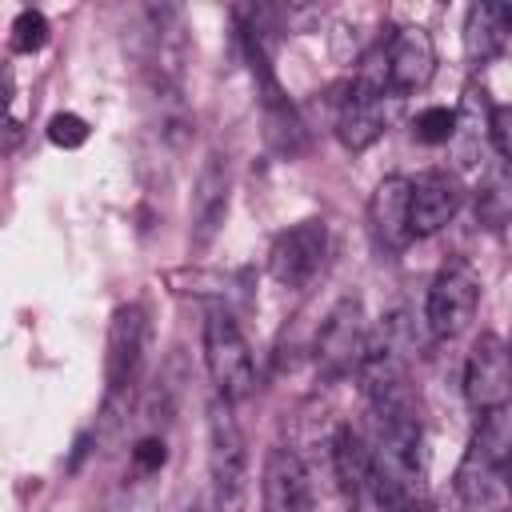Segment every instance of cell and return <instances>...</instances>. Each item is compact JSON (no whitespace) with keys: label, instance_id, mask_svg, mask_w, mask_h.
<instances>
[{"label":"cell","instance_id":"cell-1","mask_svg":"<svg viewBox=\"0 0 512 512\" xmlns=\"http://www.w3.org/2000/svg\"><path fill=\"white\" fill-rule=\"evenodd\" d=\"M208 472L220 512H240L248 496V444L228 400L208 404Z\"/></svg>","mask_w":512,"mask_h":512},{"label":"cell","instance_id":"cell-2","mask_svg":"<svg viewBox=\"0 0 512 512\" xmlns=\"http://www.w3.org/2000/svg\"><path fill=\"white\" fill-rule=\"evenodd\" d=\"M204 364L216 384V396L228 404H240L256 388V364L252 348L228 308H212L204 320Z\"/></svg>","mask_w":512,"mask_h":512},{"label":"cell","instance_id":"cell-3","mask_svg":"<svg viewBox=\"0 0 512 512\" xmlns=\"http://www.w3.org/2000/svg\"><path fill=\"white\" fill-rule=\"evenodd\" d=\"M476 308H480V276L468 260H452L436 272L432 288H428V300H424V320H428V332L436 340H456L472 320H476Z\"/></svg>","mask_w":512,"mask_h":512},{"label":"cell","instance_id":"cell-4","mask_svg":"<svg viewBox=\"0 0 512 512\" xmlns=\"http://www.w3.org/2000/svg\"><path fill=\"white\" fill-rule=\"evenodd\" d=\"M384 92H388L384 88V64L376 56L356 76V84L348 88V96L340 100V112H336V136L348 152H364L384 136V128H388Z\"/></svg>","mask_w":512,"mask_h":512},{"label":"cell","instance_id":"cell-5","mask_svg":"<svg viewBox=\"0 0 512 512\" xmlns=\"http://www.w3.org/2000/svg\"><path fill=\"white\" fill-rule=\"evenodd\" d=\"M368 348V328H364V308L356 296H344L320 324L316 332V368L328 380H340L360 368Z\"/></svg>","mask_w":512,"mask_h":512},{"label":"cell","instance_id":"cell-6","mask_svg":"<svg viewBox=\"0 0 512 512\" xmlns=\"http://www.w3.org/2000/svg\"><path fill=\"white\" fill-rule=\"evenodd\" d=\"M324 256H328V224L312 216V220H300V224L284 228L272 240L268 272L284 288H304L324 268Z\"/></svg>","mask_w":512,"mask_h":512},{"label":"cell","instance_id":"cell-7","mask_svg":"<svg viewBox=\"0 0 512 512\" xmlns=\"http://www.w3.org/2000/svg\"><path fill=\"white\" fill-rule=\"evenodd\" d=\"M144 344H148V316L140 304H120L108 324V352H104V384L108 400L124 396L144 364Z\"/></svg>","mask_w":512,"mask_h":512},{"label":"cell","instance_id":"cell-8","mask_svg":"<svg viewBox=\"0 0 512 512\" xmlns=\"http://www.w3.org/2000/svg\"><path fill=\"white\" fill-rule=\"evenodd\" d=\"M508 396H512L508 348L496 332H480L464 364V400L476 412H492V408H508Z\"/></svg>","mask_w":512,"mask_h":512},{"label":"cell","instance_id":"cell-9","mask_svg":"<svg viewBox=\"0 0 512 512\" xmlns=\"http://www.w3.org/2000/svg\"><path fill=\"white\" fill-rule=\"evenodd\" d=\"M228 196H232V168L224 152H208L196 184H192V204H188V220H192V244L208 248L228 216Z\"/></svg>","mask_w":512,"mask_h":512},{"label":"cell","instance_id":"cell-10","mask_svg":"<svg viewBox=\"0 0 512 512\" xmlns=\"http://www.w3.org/2000/svg\"><path fill=\"white\" fill-rule=\"evenodd\" d=\"M380 64H384V88L388 92H420L432 72H436V48L432 36L416 24L396 28L392 40L380 48Z\"/></svg>","mask_w":512,"mask_h":512},{"label":"cell","instance_id":"cell-11","mask_svg":"<svg viewBox=\"0 0 512 512\" xmlns=\"http://www.w3.org/2000/svg\"><path fill=\"white\" fill-rule=\"evenodd\" d=\"M464 204V184L452 172H424L408 188V228L416 236L440 232Z\"/></svg>","mask_w":512,"mask_h":512},{"label":"cell","instance_id":"cell-12","mask_svg":"<svg viewBox=\"0 0 512 512\" xmlns=\"http://www.w3.org/2000/svg\"><path fill=\"white\" fill-rule=\"evenodd\" d=\"M264 512H312V484L308 468L292 448H268L264 472H260Z\"/></svg>","mask_w":512,"mask_h":512},{"label":"cell","instance_id":"cell-13","mask_svg":"<svg viewBox=\"0 0 512 512\" xmlns=\"http://www.w3.org/2000/svg\"><path fill=\"white\" fill-rule=\"evenodd\" d=\"M408 176H384L372 188L368 200V228L376 236V244L384 252H404L412 244V228H408Z\"/></svg>","mask_w":512,"mask_h":512},{"label":"cell","instance_id":"cell-14","mask_svg":"<svg viewBox=\"0 0 512 512\" xmlns=\"http://www.w3.org/2000/svg\"><path fill=\"white\" fill-rule=\"evenodd\" d=\"M512 8L500 0H476L464 16V52L472 64H492L508 48Z\"/></svg>","mask_w":512,"mask_h":512},{"label":"cell","instance_id":"cell-15","mask_svg":"<svg viewBox=\"0 0 512 512\" xmlns=\"http://www.w3.org/2000/svg\"><path fill=\"white\" fill-rule=\"evenodd\" d=\"M488 92L480 84H468L464 88V100L456 108V128H452V148H456V164L460 168H472L476 156H480V140L488 136Z\"/></svg>","mask_w":512,"mask_h":512},{"label":"cell","instance_id":"cell-16","mask_svg":"<svg viewBox=\"0 0 512 512\" xmlns=\"http://www.w3.org/2000/svg\"><path fill=\"white\" fill-rule=\"evenodd\" d=\"M332 456H336V476H340L344 492H348V496L368 492V476H372V452H368V444H364V436H360L356 428H340V432H336Z\"/></svg>","mask_w":512,"mask_h":512},{"label":"cell","instance_id":"cell-17","mask_svg":"<svg viewBox=\"0 0 512 512\" xmlns=\"http://www.w3.org/2000/svg\"><path fill=\"white\" fill-rule=\"evenodd\" d=\"M508 208H512L508 172H504V164L496 160V168L488 172V180H484L480 192H476V216H480V224H488V228H504V224H508Z\"/></svg>","mask_w":512,"mask_h":512},{"label":"cell","instance_id":"cell-18","mask_svg":"<svg viewBox=\"0 0 512 512\" xmlns=\"http://www.w3.org/2000/svg\"><path fill=\"white\" fill-rule=\"evenodd\" d=\"M48 20H44V12H36V8H24L16 20H12V32H8V44H12V52H20V56H32V52H40L44 44H48Z\"/></svg>","mask_w":512,"mask_h":512},{"label":"cell","instance_id":"cell-19","mask_svg":"<svg viewBox=\"0 0 512 512\" xmlns=\"http://www.w3.org/2000/svg\"><path fill=\"white\" fill-rule=\"evenodd\" d=\"M452 128H456V112L444 108V104H432V108H424V112L412 120V132H416V140H424V144H448V140H452Z\"/></svg>","mask_w":512,"mask_h":512},{"label":"cell","instance_id":"cell-20","mask_svg":"<svg viewBox=\"0 0 512 512\" xmlns=\"http://www.w3.org/2000/svg\"><path fill=\"white\" fill-rule=\"evenodd\" d=\"M88 120L84 116H76V112H56L52 120H48V140L56 144V148H80V144H88Z\"/></svg>","mask_w":512,"mask_h":512},{"label":"cell","instance_id":"cell-21","mask_svg":"<svg viewBox=\"0 0 512 512\" xmlns=\"http://www.w3.org/2000/svg\"><path fill=\"white\" fill-rule=\"evenodd\" d=\"M488 140H492L496 160L504 164L512 156V108L508 104H492L488 108Z\"/></svg>","mask_w":512,"mask_h":512},{"label":"cell","instance_id":"cell-22","mask_svg":"<svg viewBox=\"0 0 512 512\" xmlns=\"http://www.w3.org/2000/svg\"><path fill=\"white\" fill-rule=\"evenodd\" d=\"M164 460H168V448H164L160 436H140V440H136L132 464H136L140 472H156V468H164Z\"/></svg>","mask_w":512,"mask_h":512},{"label":"cell","instance_id":"cell-23","mask_svg":"<svg viewBox=\"0 0 512 512\" xmlns=\"http://www.w3.org/2000/svg\"><path fill=\"white\" fill-rule=\"evenodd\" d=\"M12 84H16V80H12V68H8V64H0V116L8 112V100H12Z\"/></svg>","mask_w":512,"mask_h":512},{"label":"cell","instance_id":"cell-24","mask_svg":"<svg viewBox=\"0 0 512 512\" xmlns=\"http://www.w3.org/2000/svg\"><path fill=\"white\" fill-rule=\"evenodd\" d=\"M184 512H204V508H200V504H192V508H184Z\"/></svg>","mask_w":512,"mask_h":512}]
</instances>
